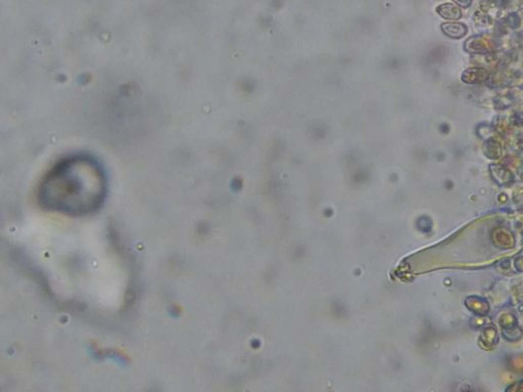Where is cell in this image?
<instances>
[{
    "label": "cell",
    "instance_id": "5",
    "mask_svg": "<svg viewBox=\"0 0 523 392\" xmlns=\"http://www.w3.org/2000/svg\"><path fill=\"white\" fill-rule=\"evenodd\" d=\"M453 2L460 8H463V9H466V8H469L472 4V0H453Z\"/></svg>",
    "mask_w": 523,
    "mask_h": 392
},
{
    "label": "cell",
    "instance_id": "1",
    "mask_svg": "<svg viewBox=\"0 0 523 392\" xmlns=\"http://www.w3.org/2000/svg\"><path fill=\"white\" fill-rule=\"evenodd\" d=\"M107 194L106 171L87 154L71 155L57 163L38 189V199L44 208L73 217L98 210Z\"/></svg>",
    "mask_w": 523,
    "mask_h": 392
},
{
    "label": "cell",
    "instance_id": "3",
    "mask_svg": "<svg viewBox=\"0 0 523 392\" xmlns=\"http://www.w3.org/2000/svg\"><path fill=\"white\" fill-rule=\"evenodd\" d=\"M442 32L453 39H460L466 35L467 27L461 23H445L441 25Z\"/></svg>",
    "mask_w": 523,
    "mask_h": 392
},
{
    "label": "cell",
    "instance_id": "6",
    "mask_svg": "<svg viewBox=\"0 0 523 392\" xmlns=\"http://www.w3.org/2000/svg\"><path fill=\"white\" fill-rule=\"evenodd\" d=\"M494 2H495L498 6H503V5H505L506 3H508L509 0H494Z\"/></svg>",
    "mask_w": 523,
    "mask_h": 392
},
{
    "label": "cell",
    "instance_id": "2",
    "mask_svg": "<svg viewBox=\"0 0 523 392\" xmlns=\"http://www.w3.org/2000/svg\"><path fill=\"white\" fill-rule=\"evenodd\" d=\"M489 78V73L486 69L481 67L469 68L463 73L462 80L465 83H480L485 81Z\"/></svg>",
    "mask_w": 523,
    "mask_h": 392
},
{
    "label": "cell",
    "instance_id": "4",
    "mask_svg": "<svg viewBox=\"0 0 523 392\" xmlns=\"http://www.w3.org/2000/svg\"><path fill=\"white\" fill-rule=\"evenodd\" d=\"M436 11L439 16L446 20H459L462 16L459 7H456L452 4H443L439 6Z\"/></svg>",
    "mask_w": 523,
    "mask_h": 392
}]
</instances>
